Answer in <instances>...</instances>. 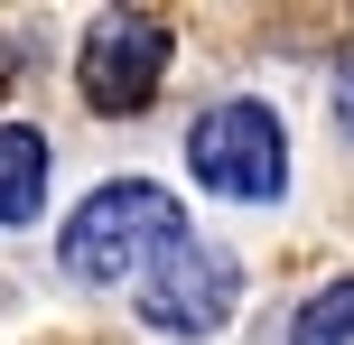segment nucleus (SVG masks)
<instances>
[{
  "label": "nucleus",
  "mask_w": 354,
  "mask_h": 345,
  "mask_svg": "<svg viewBox=\"0 0 354 345\" xmlns=\"http://www.w3.org/2000/svg\"><path fill=\"white\" fill-rule=\"evenodd\" d=\"M177 234H187V215H177L168 187L112 178V187H93V196L66 215V234H56V271L84 280V290H122V280H140Z\"/></svg>",
  "instance_id": "obj_1"
},
{
  "label": "nucleus",
  "mask_w": 354,
  "mask_h": 345,
  "mask_svg": "<svg viewBox=\"0 0 354 345\" xmlns=\"http://www.w3.org/2000/svg\"><path fill=\"white\" fill-rule=\"evenodd\" d=\"M187 168H196V187H214L224 205H280V196H289V131H280L270 103L233 93V103L196 112Z\"/></svg>",
  "instance_id": "obj_2"
},
{
  "label": "nucleus",
  "mask_w": 354,
  "mask_h": 345,
  "mask_svg": "<svg viewBox=\"0 0 354 345\" xmlns=\"http://www.w3.org/2000/svg\"><path fill=\"white\" fill-rule=\"evenodd\" d=\"M159 84H168V19L159 10H93L84 47H75V93H84V112L131 122V112L159 103Z\"/></svg>",
  "instance_id": "obj_3"
},
{
  "label": "nucleus",
  "mask_w": 354,
  "mask_h": 345,
  "mask_svg": "<svg viewBox=\"0 0 354 345\" xmlns=\"http://www.w3.org/2000/svg\"><path fill=\"white\" fill-rule=\"evenodd\" d=\"M131 299H140V327H159V336H214L233 308H243V261L187 224V234L140 271Z\"/></svg>",
  "instance_id": "obj_4"
},
{
  "label": "nucleus",
  "mask_w": 354,
  "mask_h": 345,
  "mask_svg": "<svg viewBox=\"0 0 354 345\" xmlns=\"http://www.w3.org/2000/svg\"><path fill=\"white\" fill-rule=\"evenodd\" d=\"M37 205H47V131L0 122V234H19Z\"/></svg>",
  "instance_id": "obj_5"
},
{
  "label": "nucleus",
  "mask_w": 354,
  "mask_h": 345,
  "mask_svg": "<svg viewBox=\"0 0 354 345\" xmlns=\"http://www.w3.org/2000/svg\"><path fill=\"white\" fill-rule=\"evenodd\" d=\"M289 345H354V280H326V290L289 317Z\"/></svg>",
  "instance_id": "obj_6"
},
{
  "label": "nucleus",
  "mask_w": 354,
  "mask_h": 345,
  "mask_svg": "<svg viewBox=\"0 0 354 345\" xmlns=\"http://www.w3.org/2000/svg\"><path fill=\"white\" fill-rule=\"evenodd\" d=\"M336 122H345V140H354V66L336 75Z\"/></svg>",
  "instance_id": "obj_7"
}]
</instances>
